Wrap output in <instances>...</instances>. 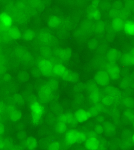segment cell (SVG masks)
<instances>
[{
  "mask_svg": "<svg viewBox=\"0 0 134 150\" xmlns=\"http://www.w3.org/2000/svg\"><path fill=\"white\" fill-rule=\"evenodd\" d=\"M38 41L42 46L49 47L55 42V37L51 32L46 30H41L37 35Z\"/></svg>",
  "mask_w": 134,
  "mask_h": 150,
  "instance_id": "1",
  "label": "cell"
},
{
  "mask_svg": "<svg viewBox=\"0 0 134 150\" xmlns=\"http://www.w3.org/2000/svg\"><path fill=\"white\" fill-rule=\"evenodd\" d=\"M30 108L33 123L35 124H38L41 121L43 114V107L40 103L35 102L32 103Z\"/></svg>",
  "mask_w": 134,
  "mask_h": 150,
  "instance_id": "2",
  "label": "cell"
},
{
  "mask_svg": "<svg viewBox=\"0 0 134 150\" xmlns=\"http://www.w3.org/2000/svg\"><path fill=\"white\" fill-rule=\"evenodd\" d=\"M38 67L39 70L43 76L49 77L53 74V65L49 60L46 59L41 60L38 62Z\"/></svg>",
  "mask_w": 134,
  "mask_h": 150,
  "instance_id": "3",
  "label": "cell"
},
{
  "mask_svg": "<svg viewBox=\"0 0 134 150\" xmlns=\"http://www.w3.org/2000/svg\"><path fill=\"white\" fill-rule=\"evenodd\" d=\"M95 80L97 84L104 86L109 84L110 77L106 70H101L95 75Z\"/></svg>",
  "mask_w": 134,
  "mask_h": 150,
  "instance_id": "4",
  "label": "cell"
},
{
  "mask_svg": "<svg viewBox=\"0 0 134 150\" xmlns=\"http://www.w3.org/2000/svg\"><path fill=\"white\" fill-rule=\"evenodd\" d=\"M53 54L61 60L67 61L71 57L72 51L68 48H59L53 51Z\"/></svg>",
  "mask_w": 134,
  "mask_h": 150,
  "instance_id": "5",
  "label": "cell"
},
{
  "mask_svg": "<svg viewBox=\"0 0 134 150\" xmlns=\"http://www.w3.org/2000/svg\"><path fill=\"white\" fill-rule=\"evenodd\" d=\"M106 71L113 79H117L119 78L120 73V68L114 62H109L106 66Z\"/></svg>",
  "mask_w": 134,
  "mask_h": 150,
  "instance_id": "6",
  "label": "cell"
},
{
  "mask_svg": "<svg viewBox=\"0 0 134 150\" xmlns=\"http://www.w3.org/2000/svg\"><path fill=\"white\" fill-rule=\"evenodd\" d=\"M53 90L47 84H44L40 88L39 93L40 98L43 101H47L51 97Z\"/></svg>",
  "mask_w": 134,
  "mask_h": 150,
  "instance_id": "7",
  "label": "cell"
},
{
  "mask_svg": "<svg viewBox=\"0 0 134 150\" xmlns=\"http://www.w3.org/2000/svg\"><path fill=\"white\" fill-rule=\"evenodd\" d=\"M89 91L90 94L89 98L94 103H98L101 99V93L98 88L95 84H92L89 86Z\"/></svg>",
  "mask_w": 134,
  "mask_h": 150,
  "instance_id": "8",
  "label": "cell"
},
{
  "mask_svg": "<svg viewBox=\"0 0 134 150\" xmlns=\"http://www.w3.org/2000/svg\"><path fill=\"white\" fill-rule=\"evenodd\" d=\"M80 131L76 130H71L66 134L65 140L68 144H74L79 142Z\"/></svg>",
  "mask_w": 134,
  "mask_h": 150,
  "instance_id": "9",
  "label": "cell"
},
{
  "mask_svg": "<svg viewBox=\"0 0 134 150\" xmlns=\"http://www.w3.org/2000/svg\"><path fill=\"white\" fill-rule=\"evenodd\" d=\"M74 115L76 122L80 123L85 122L91 116L89 111L83 110H78L75 112Z\"/></svg>",
  "mask_w": 134,
  "mask_h": 150,
  "instance_id": "10",
  "label": "cell"
},
{
  "mask_svg": "<svg viewBox=\"0 0 134 150\" xmlns=\"http://www.w3.org/2000/svg\"><path fill=\"white\" fill-rule=\"evenodd\" d=\"M62 21L61 18L56 15H53L48 17L47 20V24L51 29H55L58 28L62 24Z\"/></svg>",
  "mask_w": 134,
  "mask_h": 150,
  "instance_id": "11",
  "label": "cell"
},
{
  "mask_svg": "<svg viewBox=\"0 0 134 150\" xmlns=\"http://www.w3.org/2000/svg\"><path fill=\"white\" fill-rule=\"evenodd\" d=\"M99 144L97 137H89L85 141V147L87 149H98Z\"/></svg>",
  "mask_w": 134,
  "mask_h": 150,
  "instance_id": "12",
  "label": "cell"
},
{
  "mask_svg": "<svg viewBox=\"0 0 134 150\" xmlns=\"http://www.w3.org/2000/svg\"><path fill=\"white\" fill-rule=\"evenodd\" d=\"M86 16L88 20L96 21L101 19L102 14L98 9L92 8L87 12Z\"/></svg>",
  "mask_w": 134,
  "mask_h": 150,
  "instance_id": "13",
  "label": "cell"
},
{
  "mask_svg": "<svg viewBox=\"0 0 134 150\" xmlns=\"http://www.w3.org/2000/svg\"><path fill=\"white\" fill-rule=\"evenodd\" d=\"M124 23V21L121 18L119 17L115 18L112 21V28L115 31H120L123 30Z\"/></svg>",
  "mask_w": 134,
  "mask_h": 150,
  "instance_id": "14",
  "label": "cell"
},
{
  "mask_svg": "<svg viewBox=\"0 0 134 150\" xmlns=\"http://www.w3.org/2000/svg\"><path fill=\"white\" fill-rule=\"evenodd\" d=\"M93 21L88 20L84 21L81 25V30L83 33L88 34L93 32Z\"/></svg>",
  "mask_w": 134,
  "mask_h": 150,
  "instance_id": "15",
  "label": "cell"
},
{
  "mask_svg": "<svg viewBox=\"0 0 134 150\" xmlns=\"http://www.w3.org/2000/svg\"><path fill=\"white\" fill-rule=\"evenodd\" d=\"M59 121L64 122L66 124H70L74 126L76 124V121L73 115L71 113H68L60 117Z\"/></svg>",
  "mask_w": 134,
  "mask_h": 150,
  "instance_id": "16",
  "label": "cell"
},
{
  "mask_svg": "<svg viewBox=\"0 0 134 150\" xmlns=\"http://www.w3.org/2000/svg\"><path fill=\"white\" fill-rule=\"evenodd\" d=\"M7 33L9 40L18 39L21 36V34L20 30L15 27L8 28Z\"/></svg>",
  "mask_w": 134,
  "mask_h": 150,
  "instance_id": "17",
  "label": "cell"
},
{
  "mask_svg": "<svg viewBox=\"0 0 134 150\" xmlns=\"http://www.w3.org/2000/svg\"><path fill=\"white\" fill-rule=\"evenodd\" d=\"M105 91L107 95H109L112 97L115 101L119 99L120 96V91L113 86L107 87L105 89Z\"/></svg>",
  "mask_w": 134,
  "mask_h": 150,
  "instance_id": "18",
  "label": "cell"
},
{
  "mask_svg": "<svg viewBox=\"0 0 134 150\" xmlns=\"http://www.w3.org/2000/svg\"><path fill=\"white\" fill-rule=\"evenodd\" d=\"M67 69L63 64H56L53 65V73L55 76L61 77L65 73Z\"/></svg>",
  "mask_w": 134,
  "mask_h": 150,
  "instance_id": "19",
  "label": "cell"
},
{
  "mask_svg": "<svg viewBox=\"0 0 134 150\" xmlns=\"http://www.w3.org/2000/svg\"><path fill=\"white\" fill-rule=\"evenodd\" d=\"M120 56L119 51L116 49H111L108 51L107 54L108 60L110 62H114Z\"/></svg>",
  "mask_w": 134,
  "mask_h": 150,
  "instance_id": "20",
  "label": "cell"
},
{
  "mask_svg": "<svg viewBox=\"0 0 134 150\" xmlns=\"http://www.w3.org/2000/svg\"><path fill=\"white\" fill-rule=\"evenodd\" d=\"M123 30L127 35L134 36V22L130 21H126Z\"/></svg>",
  "mask_w": 134,
  "mask_h": 150,
  "instance_id": "21",
  "label": "cell"
},
{
  "mask_svg": "<svg viewBox=\"0 0 134 150\" xmlns=\"http://www.w3.org/2000/svg\"><path fill=\"white\" fill-rule=\"evenodd\" d=\"M9 118L13 122H17L21 118V112L14 108L11 107L9 109Z\"/></svg>",
  "mask_w": 134,
  "mask_h": 150,
  "instance_id": "22",
  "label": "cell"
},
{
  "mask_svg": "<svg viewBox=\"0 0 134 150\" xmlns=\"http://www.w3.org/2000/svg\"><path fill=\"white\" fill-rule=\"evenodd\" d=\"M61 78L66 81L73 82L75 81L77 79V76L74 73L67 70Z\"/></svg>",
  "mask_w": 134,
  "mask_h": 150,
  "instance_id": "23",
  "label": "cell"
},
{
  "mask_svg": "<svg viewBox=\"0 0 134 150\" xmlns=\"http://www.w3.org/2000/svg\"><path fill=\"white\" fill-rule=\"evenodd\" d=\"M106 25L105 22L103 21L99 20L96 21L94 23L93 32L97 34L103 33L105 30Z\"/></svg>",
  "mask_w": 134,
  "mask_h": 150,
  "instance_id": "24",
  "label": "cell"
},
{
  "mask_svg": "<svg viewBox=\"0 0 134 150\" xmlns=\"http://www.w3.org/2000/svg\"><path fill=\"white\" fill-rule=\"evenodd\" d=\"M122 59L125 64L134 66V56L130 52L124 54L122 56Z\"/></svg>",
  "mask_w": 134,
  "mask_h": 150,
  "instance_id": "25",
  "label": "cell"
},
{
  "mask_svg": "<svg viewBox=\"0 0 134 150\" xmlns=\"http://www.w3.org/2000/svg\"><path fill=\"white\" fill-rule=\"evenodd\" d=\"M36 36V33L32 29H28L22 35V38L24 40L30 41L34 40Z\"/></svg>",
  "mask_w": 134,
  "mask_h": 150,
  "instance_id": "26",
  "label": "cell"
},
{
  "mask_svg": "<svg viewBox=\"0 0 134 150\" xmlns=\"http://www.w3.org/2000/svg\"><path fill=\"white\" fill-rule=\"evenodd\" d=\"M25 145L26 147L28 149H34L37 146V140L34 137H29L26 140Z\"/></svg>",
  "mask_w": 134,
  "mask_h": 150,
  "instance_id": "27",
  "label": "cell"
},
{
  "mask_svg": "<svg viewBox=\"0 0 134 150\" xmlns=\"http://www.w3.org/2000/svg\"><path fill=\"white\" fill-rule=\"evenodd\" d=\"M40 52L42 56L46 58H49L53 54V51H52L48 46H42L40 49Z\"/></svg>",
  "mask_w": 134,
  "mask_h": 150,
  "instance_id": "28",
  "label": "cell"
},
{
  "mask_svg": "<svg viewBox=\"0 0 134 150\" xmlns=\"http://www.w3.org/2000/svg\"><path fill=\"white\" fill-rule=\"evenodd\" d=\"M56 131L60 134H63L66 132L67 129L66 124L64 122L59 121L56 125Z\"/></svg>",
  "mask_w": 134,
  "mask_h": 150,
  "instance_id": "29",
  "label": "cell"
},
{
  "mask_svg": "<svg viewBox=\"0 0 134 150\" xmlns=\"http://www.w3.org/2000/svg\"><path fill=\"white\" fill-rule=\"evenodd\" d=\"M101 101H102V104H104V105H107V106H109V105H112L113 103L115 101L113 98L108 95H106L102 97Z\"/></svg>",
  "mask_w": 134,
  "mask_h": 150,
  "instance_id": "30",
  "label": "cell"
},
{
  "mask_svg": "<svg viewBox=\"0 0 134 150\" xmlns=\"http://www.w3.org/2000/svg\"><path fill=\"white\" fill-rule=\"evenodd\" d=\"M29 6L32 8L38 9L40 8L42 5V0H28Z\"/></svg>",
  "mask_w": 134,
  "mask_h": 150,
  "instance_id": "31",
  "label": "cell"
},
{
  "mask_svg": "<svg viewBox=\"0 0 134 150\" xmlns=\"http://www.w3.org/2000/svg\"><path fill=\"white\" fill-rule=\"evenodd\" d=\"M21 56L22 60L27 62H30L32 58V56L31 54L29 52L26 51V50L22 52V53L21 54Z\"/></svg>",
  "mask_w": 134,
  "mask_h": 150,
  "instance_id": "32",
  "label": "cell"
},
{
  "mask_svg": "<svg viewBox=\"0 0 134 150\" xmlns=\"http://www.w3.org/2000/svg\"><path fill=\"white\" fill-rule=\"evenodd\" d=\"M47 84L52 89L53 91L56 90L58 86L57 81L54 79H50L48 81Z\"/></svg>",
  "mask_w": 134,
  "mask_h": 150,
  "instance_id": "33",
  "label": "cell"
},
{
  "mask_svg": "<svg viewBox=\"0 0 134 150\" xmlns=\"http://www.w3.org/2000/svg\"><path fill=\"white\" fill-rule=\"evenodd\" d=\"M61 145L58 142H54L49 145L48 149L51 150H58L59 149Z\"/></svg>",
  "mask_w": 134,
  "mask_h": 150,
  "instance_id": "34",
  "label": "cell"
},
{
  "mask_svg": "<svg viewBox=\"0 0 134 150\" xmlns=\"http://www.w3.org/2000/svg\"><path fill=\"white\" fill-rule=\"evenodd\" d=\"M134 102L130 98H126L123 100V104L127 107L130 108L134 105Z\"/></svg>",
  "mask_w": 134,
  "mask_h": 150,
  "instance_id": "35",
  "label": "cell"
},
{
  "mask_svg": "<svg viewBox=\"0 0 134 150\" xmlns=\"http://www.w3.org/2000/svg\"><path fill=\"white\" fill-rule=\"evenodd\" d=\"M98 43L96 40L93 39L90 40L88 42V47L91 49H95L97 47Z\"/></svg>",
  "mask_w": 134,
  "mask_h": 150,
  "instance_id": "36",
  "label": "cell"
},
{
  "mask_svg": "<svg viewBox=\"0 0 134 150\" xmlns=\"http://www.w3.org/2000/svg\"><path fill=\"white\" fill-rule=\"evenodd\" d=\"M87 136L84 132L80 131L79 142H83L85 141L87 139Z\"/></svg>",
  "mask_w": 134,
  "mask_h": 150,
  "instance_id": "37",
  "label": "cell"
},
{
  "mask_svg": "<svg viewBox=\"0 0 134 150\" xmlns=\"http://www.w3.org/2000/svg\"><path fill=\"white\" fill-rule=\"evenodd\" d=\"M125 115L127 118L130 120H134V114L131 111H127L125 112Z\"/></svg>",
  "mask_w": 134,
  "mask_h": 150,
  "instance_id": "38",
  "label": "cell"
},
{
  "mask_svg": "<svg viewBox=\"0 0 134 150\" xmlns=\"http://www.w3.org/2000/svg\"><path fill=\"white\" fill-rule=\"evenodd\" d=\"M126 7L128 9H134V2L133 1H129L127 3Z\"/></svg>",
  "mask_w": 134,
  "mask_h": 150,
  "instance_id": "39",
  "label": "cell"
},
{
  "mask_svg": "<svg viewBox=\"0 0 134 150\" xmlns=\"http://www.w3.org/2000/svg\"><path fill=\"white\" fill-rule=\"evenodd\" d=\"M95 132L97 133L100 134L102 133L103 131V127L101 125H98V126L95 127Z\"/></svg>",
  "mask_w": 134,
  "mask_h": 150,
  "instance_id": "40",
  "label": "cell"
},
{
  "mask_svg": "<svg viewBox=\"0 0 134 150\" xmlns=\"http://www.w3.org/2000/svg\"><path fill=\"white\" fill-rule=\"evenodd\" d=\"M5 106L3 103H0V116L3 114L5 111Z\"/></svg>",
  "mask_w": 134,
  "mask_h": 150,
  "instance_id": "41",
  "label": "cell"
},
{
  "mask_svg": "<svg viewBox=\"0 0 134 150\" xmlns=\"http://www.w3.org/2000/svg\"><path fill=\"white\" fill-rule=\"evenodd\" d=\"M4 125L2 123H0V135L4 133Z\"/></svg>",
  "mask_w": 134,
  "mask_h": 150,
  "instance_id": "42",
  "label": "cell"
},
{
  "mask_svg": "<svg viewBox=\"0 0 134 150\" xmlns=\"http://www.w3.org/2000/svg\"><path fill=\"white\" fill-rule=\"evenodd\" d=\"M97 137L96 133L93 131H91L88 133V137Z\"/></svg>",
  "mask_w": 134,
  "mask_h": 150,
  "instance_id": "43",
  "label": "cell"
},
{
  "mask_svg": "<svg viewBox=\"0 0 134 150\" xmlns=\"http://www.w3.org/2000/svg\"><path fill=\"white\" fill-rule=\"evenodd\" d=\"M15 100L17 101V102H20L22 101V97L20 95H16V96H15Z\"/></svg>",
  "mask_w": 134,
  "mask_h": 150,
  "instance_id": "44",
  "label": "cell"
},
{
  "mask_svg": "<svg viewBox=\"0 0 134 150\" xmlns=\"http://www.w3.org/2000/svg\"><path fill=\"white\" fill-rule=\"evenodd\" d=\"M4 147V144L1 141H0V149H2Z\"/></svg>",
  "mask_w": 134,
  "mask_h": 150,
  "instance_id": "45",
  "label": "cell"
},
{
  "mask_svg": "<svg viewBox=\"0 0 134 150\" xmlns=\"http://www.w3.org/2000/svg\"><path fill=\"white\" fill-rule=\"evenodd\" d=\"M4 70L3 67L2 66V64L0 63V73L2 72Z\"/></svg>",
  "mask_w": 134,
  "mask_h": 150,
  "instance_id": "46",
  "label": "cell"
},
{
  "mask_svg": "<svg viewBox=\"0 0 134 150\" xmlns=\"http://www.w3.org/2000/svg\"><path fill=\"white\" fill-rule=\"evenodd\" d=\"M130 53L132 54H133L134 56V48H133V49H132L131 51H130Z\"/></svg>",
  "mask_w": 134,
  "mask_h": 150,
  "instance_id": "47",
  "label": "cell"
},
{
  "mask_svg": "<svg viewBox=\"0 0 134 150\" xmlns=\"http://www.w3.org/2000/svg\"><path fill=\"white\" fill-rule=\"evenodd\" d=\"M132 140L133 141V142L134 143V134H133V135Z\"/></svg>",
  "mask_w": 134,
  "mask_h": 150,
  "instance_id": "48",
  "label": "cell"
},
{
  "mask_svg": "<svg viewBox=\"0 0 134 150\" xmlns=\"http://www.w3.org/2000/svg\"><path fill=\"white\" fill-rule=\"evenodd\" d=\"M133 125H134V123H133Z\"/></svg>",
  "mask_w": 134,
  "mask_h": 150,
  "instance_id": "49",
  "label": "cell"
}]
</instances>
